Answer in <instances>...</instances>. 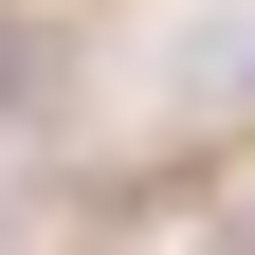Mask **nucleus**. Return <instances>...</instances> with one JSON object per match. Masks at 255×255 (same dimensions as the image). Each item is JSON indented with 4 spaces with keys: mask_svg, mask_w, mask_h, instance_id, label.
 Listing matches in <instances>:
<instances>
[{
    "mask_svg": "<svg viewBox=\"0 0 255 255\" xmlns=\"http://www.w3.org/2000/svg\"><path fill=\"white\" fill-rule=\"evenodd\" d=\"M37 91H55V37H37V18H18V0H0V128L37 110Z\"/></svg>",
    "mask_w": 255,
    "mask_h": 255,
    "instance_id": "f03ea898",
    "label": "nucleus"
},
{
    "mask_svg": "<svg viewBox=\"0 0 255 255\" xmlns=\"http://www.w3.org/2000/svg\"><path fill=\"white\" fill-rule=\"evenodd\" d=\"M201 255H255V201H219V237H201Z\"/></svg>",
    "mask_w": 255,
    "mask_h": 255,
    "instance_id": "7ed1b4c3",
    "label": "nucleus"
},
{
    "mask_svg": "<svg viewBox=\"0 0 255 255\" xmlns=\"http://www.w3.org/2000/svg\"><path fill=\"white\" fill-rule=\"evenodd\" d=\"M164 91H182V110H255V0H237V18H182Z\"/></svg>",
    "mask_w": 255,
    "mask_h": 255,
    "instance_id": "f257e3e1",
    "label": "nucleus"
},
{
    "mask_svg": "<svg viewBox=\"0 0 255 255\" xmlns=\"http://www.w3.org/2000/svg\"><path fill=\"white\" fill-rule=\"evenodd\" d=\"M0 219H18V164H0Z\"/></svg>",
    "mask_w": 255,
    "mask_h": 255,
    "instance_id": "20e7f679",
    "label": "nucleus"
}]
</instances>
